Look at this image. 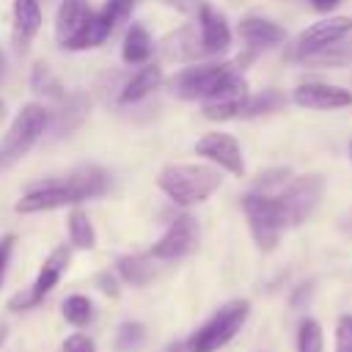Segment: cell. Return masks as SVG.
Returning a JSON list of instances; mask_svg holds the SVG:
<instances>
[{
  "instance_id": "cell-40",
  "label": "cell",
  "mask_w": 352,
  "mask_h": 352,
  "mask_svg": "<svg viewBox=\"0 0 352 352\" xmlns=\"http://www.w3.org/2000/svg\"><path fill=\"white\" fill-rule=\"evenodd\" d=\"M6 116V104H3V99H0V118Z\"/></svg>"
},
{
  "instance_id": "cell-33",
  "label": "cell",
  "mask_w": 352,
  "mask_h": 352,
  "mask_svg": "<svg viewBox=\"0 0 352 352\" xmlns=\"http://www.w3.org/2000/svg\"><path fill=\"white\" fill-rule=\"evenodd\" d=\"M135 3H138V0H107L104 6L113 11V16H116V19H118V25H121V22H124V19L132 14Z\"/></svg>"
},
{
  "instance_id": "cell-19",
  "label": "cell",
  "mask_w": 352,
  "mask_h": 352,
  "mask_svg": "<svg viewBox=\"0 0 352 352\" xmlns=\"http://www.w3.org/2000/svg\"><path fill=\"white\" fill-rule=\"evenodd\" d=\"M154 52V38L151 33L140 25V22H132L126 28V36H124V44H121V58L126 63H146Z\"/></svg>"
},
{
  "instance_id": "cell-24",
  "label": "cell",
  "mask_w": 352,
  "mask_h": 352,
  "mask_svg": "<svg viewBox=\"0 0 352 352\" xmlns=\"http://www.w3.org/2000/svg\"><path fill=\"white\" fill-rule=\"evenodd\" d=\"M283 102H286V96H283L280 91H275V88L258 91V94H253V96H248V99H245L239 118H253V116H264V113L280 110V107H283Z\"/></svg>"
},
{
  "instance_id": "cell-11",
  "label": "cell",
  "mask_w": 352,
  "mask_h": 352,
  "mask_svg": "<svg viewBox=\"0 0 352 352\" xmlns=\"http://www.w3.org/2000/svg\"><path fill=\"white\" fill-rule=\"evenodd\" d=\"M248 82L245 77L239 74V69H234L217 88L214 94L204 102V116L212 118V121H228V118H239L242 113V104L248 99Z\"/></svg>"
},
{
  "instance_id": "cell-7",
  "label": "cell",
  "mask_w": 352,
  "mask_h": 352,
  "mask_svg": "<svg viewBox=\"0 0 352 352\" xmlns=\"http://www.w3.org/2000/svg\"><path fill=\"white\" fill-rule=\"evenodd\" d=\"M80 201H82V195L66 176V179H52V182H41V184L30 187L16 201L14 209L22 214H33V212H50V209H60V206H74Z\"/></svg>"
},
{
  "instance_id": "cell-31",
  "label": "cell",
  "mask_w": 352,
  "mask_h": 352,
  "mask_svg": "<svg viewBox=\"0 0 352 352\" xmlns=\"http://www.w3.org/2000/svg\"><path fill=\"white\" fill-rule=\"evenodd\" d=\"M336 352H352V314H341L336 322Z\"/></svg>"
},
{
  "instance_id": "cell-27",
  "label": "cell",
  "mask_w": 352,
  "mask_h": 352,
  "mask_svg": "<svg viewBox=\"0 0 352 352\" xmlns=\"http://www.w3.org/2000/svg\"><path fill=\"white\" fill-rule=\"evenodd\" d=\"M60 314H63V319H66L69 324L85 327V324L91 322V316H94V302H91L85 294H69V297L63 300V305H60Z\"/></svg>"
},
{
  "instance_id": "cell-2",
  "label": "cell",
  "mask_w": 352,
  "mask_h": 352,
  "mask_svg": "<svg viewBox=\"0 0 352 352\" xmlns=\"http://www.w3.org/2000/svg\"><path fill=\"white\" fill-rule=\"evenodd\" d=\"M250 316V302L248 300H231L220 305L198 330L190 333L187 344L192 352H217L223 349L248 322Z\"/></svg>"
},
{
  "instance_id": "cell-36",
  "label": "cell",
  "mask_w": 352,
  "mask_h": 352,
  "mask_svg": "<svg viewBox=\"0 0 352 352\" xmlns=\"http://www.w3.org/2000/svg\"><path fill=\"white\" fill-rule=\"evenodd\" d=\"M341 0H311V8L319 11V14H330Z\"/></svg>"
},
{
  "instance_id": "cell-12",
  "label": "cell",
  "mask_w": 352,
  "mask_h": 352,
  "mask_svg": "<svg viewBox=\"0 0 352 352\" xmlns=\"http://www.w3.org/2000/svg\"><path fill=\"white\" fill-rule=\"evenodd\" d=\"M195 154L209 160L212 165L228 170L231 176H245V160H242V146L234 135L226 132H209L195 143Z\"/></svg>"
},
{
  "instance_id": "cell-22",
  "label": "cell",
  "mask_w": 352,
  "mask_h": 352,
  "mask_svg": "<svg viewBox=\"0 0 352 352\" xmlns=\"http://www.w3.org/2000/svg\"><path fill=\"white\" fill-rule=\"evenodd\" d=\"M154 256H121L116 261V272L129 286H146L154 278Z\"/></svg>"
},
{
  "instance_id": "cell-15",
  "label": "cell",
  "mask_w": 352,
  "mask_h": 352,
  "mask_svg": "<svg viewBox=\"0 0 352 352\" xmlns=\"http://www.w3.org/2000/svg\"><path fill=\"white\" fill-rule=\"evenodd\" d=\"M239 36L242 41L250 47V50H270V47H278L283 44L286 38V30L272 22V19H264V16H245L239 22Z\"/></svg>"
},
{
  "instance_id": "cell-25",
  "label": "cell",
  "mask_w": 352,
  "mask_h": 352,
  "mask_svg": "<svg viewBox=\"0 0 352 352\" xmlns=\"http://www.w3.org/2000/svg\"><path fill=\"white\" fill-rule=\"evenodd\" d=\"M69 239H72V245L77 250H91L96 245V234H94L91 217L77 206L69 212Z\"/></svg>"
},
{
  "instance_id": "cell-26",
  "label": "cell",
  "mask_w": 352,
  "mask_h": 352,
  "mask_svg": "<svg viewBox=\"0 0 352 352\" xmlns=\"http://www.w3.org/2000/svg\"><path fill=\"white\" fill-rule=\"evenodd\" d=\"M30 85H33L36 94H41V96H47V99H63V96H66L60 80L55 77V72H52L47 63H36V66H33V72H30Z\"/></svg>"
},
{
  "instance_id": "cell-16",
  "label": "cell",
  "mask_w": 352,
  "mask_h": 352,
  "mask_svg": "<svg viewBox=\"0 0 352 352\" xmlns=\"http://www.w3.org/2000/svg\"><path fill=\"white\" fill-rule=\"evenodd\" d=\"M41 28V6L38 0H14V47L19 52L28 50L30 38Z\"/></svg>"
},
{
  "instance_id": "cell-41",
  "label": "cell",
  "mask_w": 352,
  "mask_h": 352,
  "mask_svg": "<svg viewBox=\"0 0 352 352\" xmlns=\"http://www.w3.org/2000/svg\"><path fill=\"white\" fill-rule=\"evenodd\" d=\"M349 154H352V143H349Z\"/></svg>"
},
{
  "instance_id": "cell-13",
  "label": "cell",
  "mask_w": 352,
  "mask_h": 352,
  "mask_svg": "<svg viewBox=\"0 0 352 352\" xmlns=\"http://www.w3.org/2000/svg\"><path fill=\"white\" fill-rule=\"evenodd\" d=\"M294 102L308 110H338L352 104V91L330 82H302L294 88Z\"/></svg>"
},
{
  "instance_id": "cell-39",
  "label": "cell",
  "mask_w": 352,
  "mask_h": 352,
  "mask_svg": "<svg viewBox=\"0 0 352 352\" xmlns=\"http://www.w3.org/2000/svg\"><path fill=\"white\" fill-rule=\"evenodd\" d=\"M6 338H8V324H6V322H0V346L6 344Z\"/></svg>"
},
{
  "instance_id": "cell-35",
  "label": "cell",
  "mask_w": 352,
  "mask_h": 352,
  "mask_svg": "<svg viewBox=\"0 0 352 352\" xmlns=\"http://www.w3.org/2000/svg\"><path fill=\"white\" fill-rule=\"evenodd\" d=\"M96 280H99V289H102L104 294H110V297H118V283H116V275H110V272H102Z\"/></svg>"
},
{
  "instance_id": "cell-23",
  "label": "cell",
  "mask_w": 352,
  "mask_h": 352,
  "mask_svg": "<svg viewBox=\"0 0 352 352\" xmlns=\"http://www.w3.org/2000/svg\"><path fill=\"white\" fill-rule=\"evenodd\" d=\"M85 113H88V102L82 94L63 96V107L58 110V118H55V135H69L72 129H77Z\"/></svg>"
},
{
  "instance_id": "cell-38",
  "label": "cell",
  "mask_w": 352,
  "mask_h": 352,
  "mask_svg": "<svg viewBox=\"0 0 352 352\" xmlns=\"http://www.w3.org/2000/svg\"><path fill=\"white\" fill-rule=\"evenodd\" d=\"M160 352H192V349H190V344H187V341H170V344H168V346H162Z\"/></svg>"
},
{
  "instance_id": "cell-34",
  "label": "cell",
  "mask_w": 352,
  "mask_h": 352,
  "mask_svg": "<svg viewBox=\"0 0 352 352\" xmlns=\"http://www.w3.org/2000/svg\"><path fill=\"white\" fill-rule=\"evenodd\" d=\"M11 250H14V236H3V239H0V286H3V280H6V267H8Z\"/></svg>"
},
{
  "instance_id": "cell-6",
  "label": "cell",
  "mask_w": 352,
  "mask_h": 352,
  "mask_svg": "<svg viewBox=\"0 0 352 352\" xmlns=\"http://www.w3.org/2000/svg\"><path fill=\"white\" fill-rule=\"evenodd\" d=\"M236 69V63H195V66H184L173 80H170V91L179 99H209L214 94V88Z\"/></svg>"
},
{
  "instance_id": "cell-37",
  "label": "cell",
  "mask_w": 352,
  "mask_h": 352,
  "mask_svg": "<svg viewBox=\"0 0 352 352\" xmlns=\"http://www.w3.org/2000/svg\"><path fill=\"white\" fill-rule=\"evenodd\" d=\"M165 3H170V6H176V8H182V11H198L204 3H198V0H165Z\"/></svg>"
},
{
  "instance_id": "cell-21",
  "label": "cell",
  "mask_w": 352,
  "mask_h": 352,
  "mask_svg": "<svg viewBox=\"0 0 352 352\" xmlns=\"http://www.w3.org/2000/svg\"><path fill=\"white\" fill-rule=\"evenodd\" d=\"M302 63L314 66V69H341L352 63V36H344L327 47H322L319 52L308 55Z\"/></svg>"
},
{
  "instance_id": "cell-10",
  "label": "cell",
  "mask_w": 352,
  "mask_h": 352,
  "mask_svg": "<svg viewBox=\"0 0 352 352\" xmlns=\"http://www.w3.org/2000/svg\"><path fill=\"white\" fill-rule=\"evenodd\" d=\"M198 239H201L198 220L192 214H176L170 220L168 231L154 242L151 256L154 258H182V256H190L198 248Z\"/></svg>"
},
{
  "instance_id": "cell-29",
  "label": "cell",
  "mask_w": 352,
  "mask_h": 352,
  "mask_svg": "<svg viewBox=\"0 0 352 352\" xmlns=\"http://www.w3.org/2000/svg\"><path fill=\"white\" fill-rule=\"evenodd\" d=\"M146 341V327L140 322H124L116 333V349L118 352H140Z\"/></svg>"
},
{
  "instance_id": "cell-5",
  "label": "cell",
  "mask_w": 352,
  "mask_h": 352,
  "mask_svg": "<svg viewBox=\"0 0 352 352\" xmlns=\"http://www.w3.org/2000/svg\"><path fill=\"white\" fill-rule=\"evenodd\" d=\"M324 195V179L316 176V173H305V176H294L286 182V187L278 192V201H280V209L286 214V223L289 226H300L305 223L314 209L319 206Z\"/></svg>"
},
{
  "instance_id": "cell-1",
  "label": "cell",
  "mask_w": 352,
  "mask_h": 352,
  "mask_svg": "<svg viewBox=\"0 0 352 352\" xmlns=\"http://www.w3.org/2000/svg\"><path fill=\"white\" fill-rule=\"evenodd\" d=\"M220 182H223L220 170L212 165H201V162L165 165L157 176L160 190L179 206H192V204L206 201L220 187Z\"/></svg>"
},
{
  "instance_id": "cell-17",
  "label": "cell",
  "mask_w": 352,
  "mask_h": 352,
  "mask_svg": "<svg viewBox=\"0 0 352 352\" xmlns=\"http://www.w3.org/2000/svg\"><path fill=\"white\" fill-rule=\"evenodd\" d=\"M88 16H91L88 0H60L58 16H55V38L60 41V47L85 25Z\"/></svg>"
},
{
  "instance_id": "cell-8",
  "label": "cell",
  "mask_w": 352,
  "mask_h": 352,
  "mask_svg": "<svg viewBox=\"0 0 352 352\" xmlns=\"http://www.w3.org/2000/svg\"><path fill=\"white\" fill-rule=\"evenodd\" d=\"M69 258H72V253H69V248H66V245L55 248V250L47 256V261L41 264V270H38V275H36L33 286H30L25 294H16V297L8 302V308H11V311H28V308L38 305V302H41V300L55 289V283L60 280V275L66 272Z\"/></svg>"
},
{
  "instance_id": "cell-3",
  "label": "cell",
  "mask_w": 352,
  "mask_h": 352,
  "mask_svg": "<svg viewBox=\"0 0 352 352\" xmlns=\"http://www.w3.org/2000/svg\"><path fill=\"white\" fill-rule=\"evenodd\" d=\"M47 121H50V113L44 104L38 102L25 104L8 124L6 135L0 138V168H11L14 162H19L33 148V143L44 135Z\"/></svg>"
},
{
  "instance_id": "cell-4",
  "label": "cell",
  "mask_w": 352,
  "mask_h": 352,
  "mask_svg": "<svg viewBox=\"0 0 352 352\" xmlns=\"http://www.w3.org/2000/svg\"><path fill=\"white\" fill-rule=\"evenodd\" d=\"M242 209L253 234V242L261 253H270L278 248L280 234L289 228L286 214L280 209L278 195H264V192H248L242 198Z\"/></svg>"
},
{
  "instance_id": "cell-30",
  "label": "cell",
  "mask_w": 352,
  "mask_h": 352,
  "mask_svg": "<svg viewBox=\"0 0 352 352\" xmlns=\"http://www.w3.org/2000/svg\"><path fill=\"white\" fill-rule=\"evenodd\" d=\"M292 179V170L289 168H270V170H261L258 179L253 182V192H264V195H278L286 182Z\"/></svg>"
},
{
  "instance_id": "cell-14",
  "label": "cell",
  "mask_w": 352,
  "mask_h": 352,
  "mask_svg": "<svg viewBox=\"0 0 352 352\" xmlns=\"http://www.w3.org/2000/svg\"><path fill=\"white\" fill-rule=\"evenodd\" d=\"M198 36H201L204 55H220L231 44V28H228L226 16L209 3H204L198 8Z\"/></svg>"
},
{
  "instance_id": "cell-9",
  "label": "cell",
  "mask_w": 352,
  "mask_h": 352,
  "mask_svg": "<svg viewBox=\"0 0 352 352\" xmlns=\"http://www.w3.org/2000/svg\"><path fill=\"white\" fill-rule=\"evenodd\" d=\"M344 36H352V16L341 14V16L319 19V22H314L311 28H305V30L294 38L289 55L297 58V60H305L308 55L319 52L322 47H327V44H333V41H338V38H344Z\"/></svg>"
},
{
  "instance_id": "cell-18",
  "label": "cell",
  "mask_w": 352,
  "mask_h": 352,
  "mask_svg": "<svg viewBox=\"0 0 352 352\" xmlns=\"http://www.w3.org/2000/svg\"><path fill=\"white\" fill-rule=\"evenodd\" d=\"M160 82H162V69H160L157 63H146L143 69H138V72L121 85L118 102H121V104L140 102V99H146L154 88H160Z\"/></svg>"
},
{
  "instance_id": "cell-32",
  "label": "cell",
  "mask_w": 352,
  "mask_h": 352,
  "mask_svg": "<svg viewBox=\"0 0 352 352\" xmlns=\"http://www.w3.org/2000/svg\"><path fill=\"white\" fill-rule=\"evenodd\" d=\"M60 349H63V352H96L94 341H91L88 336H82V333L69 336V338L63 341V346H60Z\"/></svg>"
},
{
  "instance_id": "cell-28",
  "label": "cell",
  "mask_w": 352,
  "mask_h": 352,
  "mask_svg": "<svg viewBox=\"0 0 352 352\" xmlns=\"http://www.w3.org/2000/svg\"><path fill=\"white\" fill-rule=\"evenodd\" d=\"M297 352H324V333L316 319H302L297 327Z\"/></svg>"
},
{
  "instance_id": "cell-20",
  "label": "cell",
  "mask_w": 352,
  "mask_h": 352,
  "mask_svg": "<svg viewBox=\"0 0 352 352\" xmlns=\"http://www.w3.org/2000/svg\"><path fill=\"white\" fill-rule=\"evenodd\" d=\"M69 182L77 187V192L82 195V201H85V198H99V195H104L107 187H110V176H107V170H102L99 165H82V168L72 170V173H69Z\"/></svg>"
}]
</instances>
